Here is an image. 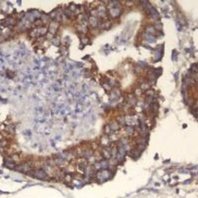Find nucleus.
Segmentation results:
<instances>
[{"instance_id":"obj_14","label":"nucleus","mask_w":198,"mask_h":198,"mask_svg":"<svg viewBox=\"0 0 198 198\" xmlns=\"http://www.w3.org/2000/svg\"><path fill=\"white\" fill-rule=\"evenodd\" d=\"M14 24H15V19H13V18L8 17V18H7V19H5V25H7V26L14 25Z\"/></svg>"},{"instance_id":"obj_4","label":"nucleus","mask_w":198,"mask_h":198,"mask_svg":"<svg viewBox=\"0 0 198 198\" xmlns=\"http://www.w3.org/2000/svg\"><path fill=\"white\" fill-rule=\"evenodd\" d=\"M76 28H77V30H78L79 32H81L82 34L86 33L88 30L87 22H85V23H79L78 25L76 26Z\"/></svg>"},{"instance_id":"obj_15","label":"nucleus","mask_w":198,"mask_h":198,"mask_svg":"<svg viewBox=\"0 0 198 198\" xmlns=\"http://www.w3.org/2000/svg\"><path fill=\"white\" fill-rule=\"evenodd\" d=\"M140 89H141V91H148L149 89H150V83H142L141 84H140Z\"/></svg>"},{"instance_id":"obj_18","label":"nucleus","mask_w":198,"mask_h":198,"mask_svg":"<svg viewBox=\"0 0 198 198\" xmlns=\"http://www.w3.org/2000/svg\"><path fill=\"white\" fill-rule=\"evenodd\" d=\"M81 42H82V44H83V45H86L88 42H89V39H88L87 37L81 38Z\"/></svg>"},{"instance_id":"obj_21","label":"nucleus","mask_w":198,"mask_h":198,"mask_svg":"<svg viewBox=\"0 0 198 198\" xmlns=\"http://www.w3.org/2000/svg\"><path fill=\"white\" fill-rule=\"evenodd\" d=\"M172 59L174 61L177 59V52H176V51H173V52H172Z\"/></svg>"},{"instance_id":"obj_7","label":"nucleus","mask_w":198,"mask_h":198,"mask_svg":"<svg viewBox=\"0 0 198 198\" xmlns=\"http://www.w3.org/2000/svg\"><path fill=\"white\" fill-rule=\"evenodd\" d=\"M97 12H98V17H100L102 19H106V7L101 6L97 7Z\"/></svg>"},{"instance_id":"obj_16","label":"nucleus","mask_w":198,"mask_h":198,"mask_svg":"<svg viewBox=\"0 0 198 198\" xmlns=\"http://www.w3.org/2000/svg\"><path fill=\"white\" fill-rule=\"evenodd\" d=\"M51 42H52V44H53V45H55V46H59V45H60V43H61L60 38H58V37L52 38Z\"/></svg>"},{"instance_id":"obj_6","label":"nucleus","mask_w":198,"mask_h":198,"mask_svg":"<svg viewBox=\"0 0 198 198\" xmlns=\"http://www.w3.org/2000/svg\"><path fill=\"white\" fill-rule=\"evenodd\" d=\"M58 27H59V23L56 22V21H53V22L50 23V25H49V30H50V33L52 34V35L55 34L56 31H57V29H58Z\"/></svg>"},{"instance_id":"obj_12","label":"nucleus","mask_w":198,"mask_h":198,"mask_svg":"<svg viewBox=\"0 0 198 198\" xmlns=\"http://www.w3.org/2000/svg\"><path fill=\"white\" fill-rule=\"evenodd\" d=\"M145 40H146L148 42H150V43H154V42L156 41L155 37H154L153 35H149V34L145 35Z\"/></svg>"},{"instance_id":"obj_17","label":"nucleus","mask_w":198,"mask_h":198,"mask_svg":"<svg viewBox=\"0 0 198 198\" xmlns=\"http://www.w3.org/2000/svg\"><path fill=\"white\" fill-rule=\"evenodd\" d=\"M154 28H155V30L161 31V29H162V24L161 23H156L155 24V26H154Z\"/></svg>"},{"instance_id":"obj_19","label":"nucleus","mask_w":198,"mask_h":198,"mask_svg":"<svg viewBox=\"0 0 198 198\" xmlns=\"http://www.w3.org/2000/svg\"><path fill=\"white\" fill-rule=\"evenodd\" d=\"M103 87L105 88V89H106V91H110V90H111V88H112V87H111V86H110V85H109V84L107 83H104V84H103Z\"/></svg>"},{"instance_id":"obj_3","label":"nucleus","mask_w":198,"mask_h":198,"mask_svg":"<svg viewBox=\"0 0 198 198\" xmlns=\"http://www.w3.org/2000/svg\"><path fill=\"white\" fill-rule=\"evenodd\" d=\"M147 13L150 15V17H151L152 19H155V20H159V19H160V14L158 13V11H157L153 7H152L150 9L148 10Z\"/></svg>"},{"instance_id":"obj_5","label":"nucleus","mask_w":198,"mask_h":198,"mask_svg":"<svg viewBox=\"0 0 198 198\" xmlns=\"http://www.w3.org/2000/svg\"><path fill=\"white\" fill-rule=\"evenodd\" d=\"M33 176L36 178H40V179H45V177H47V173L44 170H37L34 171Z\"/></svg>"},{"instance_id":"obj_20","label":"nucleus","mask_w":198,"mask_h":198,"mask_svg":"<svg viewBox=\"0 0 198 198\" xmlns=\"http://www.w3.org/2000/svg\"><path fill=\"white\" fill-rule=\"evenodd\" d=\"M135 93H136V95H137V96H140V95L142 94V91H141V89H140V88H138V89H136Z\"/></svg>"},{"instance_id":"obj_2","label":"nucleus","mask_w":198,"mask_h":198,"mask_svg":"<svg viewBox=\"0 0 198 198\" xmlns=\"http://www.w3.org/2000/svg\"><path fill=\"white\" fill-rule=\"evenodd\" d=\"M100 22H101V21L99 20L98 18L92 17V16H90V17H89L88 23H89V25H90L92 28H96V27H98V26H99V24H100Z\"/></svg>"},{"instance_id":"obj_11","label":"nucleus","mask_w":198,"mask_h":198,"mask_svg":"<svg viewBox=\"0 0 198 198\" xmlns=\"http://www.w3.org/2000/svg\"><path fill=\"white\" fill-rule=\"evenodd\" d=\"M125 131H126V133H128L129 135H132L134 133V131H135V129L131 125H128V126L125 127Z\"/></svg>"},{"instance_id":"obj_13","label":"nucleus","mask_w":198,"mask_h":198,"mask_svg":"<svg viewBox=\"0 0 198 198\" xmlns=\"http://www.w3.org/2000/svg\"><path fill=\"white\" fill-rule=\"evenodd\" d=\"M146 33H148L149 35H154L156 33V30L153 26H149L146 28Z\"/></svg>"},{"instance_id":"obj_8","label":"nucleus","mask_w":198,"mask_h":198,"mask_svg":"<svg viewBox=\"0 0 198 198\" xmlns=\"http://www.w3.org/2000/svg\"><path fill=\"white\" fill-rule=\"evenodd\" d=\"M109 127H110L112 132H116V130H118L120 128V125L117 121H111L110 124H109Z\"/></svg>"},{"instance_id":"obj_9","label":"nucleus","mask_w":198,"mask_h":198,"mask_svg":"<svg viewBox=\"0 0 198 198\" xmlns=\"http://www.w3.org/2000/svg\"><path fill=\"white\" fill-rule=\"evenodd\" d=\"M98 27L101 29H108L111 27V22L109 20H106V21H104V22H100Z\"/></svg>"},{"instance_id":"obj_10","label":"nucleus","mask_w":198,"mask_h":198,"mask_svg":"<svg viewBox=\"0 0 198 198\" xmlns=\"http://www.w3.org/2000/svg\"><path fill=\"white\" fill-rule=\"evenodd\" d=\"M63 13H64L65 17H67V18H68V19H74V17H75L74 13V12H72V11L69 9V7H68V8H65V9L63 10Z\"/></svg>"},{"instance_id":"obj_1","label":"nucleus","mask_w":198,"mask_h":198,"mask_svg":"<svg viewBox=\"0 0 198 198\" xmlns=\"http://www.w3.org/2000/svg\"><path fill=\"white\" fill-rule=\"evenodd\" d=\"M122 9H121V7H108V13L112 19H116L117 17H119V15L121 14Z\"/></svg>"}]
</instances>
